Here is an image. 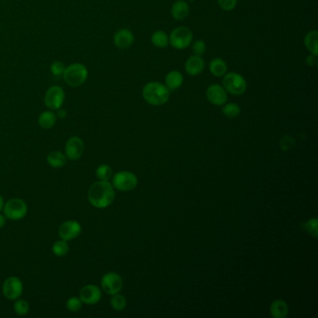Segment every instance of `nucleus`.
<instances>
[{"instance_id":"33","label":"nucleus","mask_w":318,"mask_h":318,"mask_svg":"<svg viewBox=\"0 0 318 318\" xmlns=\"http://www.w3.org/2000/svg\"><path fill=\"white\" fill-rule=\"evenodd\" d=\"M305 230H307L313 237H317V220L313 218L308 221L305 224Z\"/></svg>"},{"instance_id":"2","label":"nucleus","mask_w":318,"mask_h":318,"mask_svg":"<svg viewBox=\"0 0 318 318\" xmlns=\"http://www.w3.org/2000/svg\"><path fill=\"white\" fill-rule=\"evenodd\" d=\"M169 89L160 82H149L143 88V97L149 105L162 106L169 100Z\"/></svg>"},{"instance_id":"32","label":"nucleus","mask_w":318,"mask_h":318,"mask_svg":"<svg viewBox=\"0 0 318 318\" xmlns=\"http://www.w3.org/2000/svg\"><path fill=\"white\" fill-rule=\"evenodd\" d=\"M217 3L221 7V10L231 11L237 5V0H217Z\"/></svg>"},{"instance_id":"7","label":"nucleus","mask_w":318,"mask_h":318,"mask_svg":"<svg viewBox=\"0 0 318 318\" xmlns=\"http://www.w3.org/2000/svg\"><path fill=\"white\" fill-rule=\"evenodd\" d=\"M138 180L136 175L128 171H121L113 175L112 185L116 190L130 191L136 188Z\"/></svg>"},{"instance_id":"25","label":"nucleus","mask_w":318,"mask_h":318,"mask_svg":"<svg viewBox=\"0 0 318 318\" xmlns=\"http://www.w3.org/2000/svg\"><path fill=\"white\" fill-rule=\"evenodd\" d=\"M95 175L98 180L102 181H108L113 176V170L108 164H102L98 166L95 171Z\"/></svg>"},{"instance_id":"4","label":"nucleus","mask_w":318,"mask_h":318,"mask_svg":"<svg viewBox=\"0 0 318 318\" xmlns=\"http://www.w3.org/2000/svg\"><path fill=\"white\" fill-rule=\"evenodd\" d=\"M222 84L226 92L233 95H241L246 92L247 87L246 80L242 75L235 72L226 73L223 76Z\"/></svg>"},{"instance_id":"18","label":"nucleus","mask_w":318,"mask_h":318,"mask_svg":"<svg viewBox=\"0 0 318 318\" xmlns=\"http://www.w3.org/2000/svg\"><path fill=\"white\" fill-rule=\"evenodd\" d=\"M271 315L274 318L287 317L288 314V305L283 300H276L272 303L270 308Z\"/></svg>"},{"instance_id":"5","label":"nucleus","mask_w":318,"mask_h":318,"mask_svg":"<svg viewBox=\"0 0 318 318\" xmlns=\"http://www.w3.org/2000/svg\"><path fill=\"white\" fill-rule=\"evenodd\" d=\"M192 39L193 34L190 28L186 26H180L171 32L169 43L171 46L176 50H184L190 46Z\"/></svg>"},{"instance_id":"8","label":"nucleus","mask_w":318,"mask_h":318,"mask_svg":"<svg viewBox=\"0 0 318 318\" xmlns=\"http://www.w3.org/2000/svg\"><path fill=\"white\" fill-rule=\"evenodd\" d=\"M66 93L63 88L54 85L48 89L45 97H44V103L45 106L51 110H58L62 108L63 104L65 102Z\"/></svg>"},{"instance_id":"11","label":"nucleus","mask_w":318,"mask_h":318,"mask_svg":"<svg viewBox=\"0 0 318 318\" xmlns=\"http://www.w3.org/2000/svg\"><path fill=\"white\" fill-rule=\"evenodd\" d=\"M82 225L76 221H67L62 223L58 229V235L65 241H71L82 233Z\"/></svg>"},{"instance_id":"9","label":"nucleus","mask_w":318,"mask_h":318,"mask_svg":"<svg viewBox=\"0 0 318 318\" xmlns=\"http://www.w3.org/2000/svg\"><path fill=\"white\" fill-rule=\"evenodd\" d=\"M101 286L105 292L112 296L122 290L123 287V278L116 272H108L102 277Z\"/></svg>"},{"instance_id":"20","label":"nucleus","mask_w":318,"mask_h":318,"mask_svg":"<svg viewBox=\"0 0 318 318\" xmlns=\"http://www.w3.org/2000/svg\"><path fill=\"white\" fill-rule=\"evenodd\" d=\"M47 162L53 168H62L67 163L66 154L62 153L61 151H51L47 157Z\"/></svg>"},{"instance_id":"6","label":"nucleus","mask_w":318,"mask_h":318,"mask_svg":"<svg viewBox=\"0 0 318 318\" xmlns=\"http://www.w3.org/2000/svg\"><path fill=\"white\" fill-rule=\"evenodd\" d=\"M27 205L26 202L20 198H12L4 205L3 212L7 218L10 221H20L27 214Z\"/></svg>"},{"instance_id":"28","label":"nucleus","mask_w":318,"mask_h":318,"mask_svg":"<svg viewBox=\"0 0 318 318\" xmlns=\"http://www.w3.org/2000/svg\"><path fill=\"white\" fill-rule=\"evenodd\" d=\"M110 304H111V306H112L114 310H116V311H123L126 307L127 302H126V299H125L123 295H121V294L117 293L115 295H112V297L110 300Z\"/></svg>"},{"instance_id":"34","label":"nucleus","mask_w":318,"mask_h":318,"mask_svg":"<svg viewBox=\"0 0 318 318\" xmlns=\"http://www.w3.org/2000/svg\"><path fill=\"white\" fill-rule=\"evenodd\" d=\"M65 69H66V67H65L64 63H62V62L56 61L51 64V73H52L53 75H55V76L63 75V73L65 71Z\"/></svg>"},{"instance_id":"10","label":"nucleus","mask_w":318,"mask_h":318,"mask_svg":"<svg viewBox=\"0 0 318 318\" xmlns=\"http://www.w3.org/2000/svg\"><path fill=\"white\" fill-rule=\"evenodd\" d=\"M3 294L6 299L10 301H15L22 296L24 291V285L20 278L16 276H10L7 278L3 284Z\"/></svg>"},{"instance_id":"27","label":"nucleus","mask_w":318,"mask_h":318,"mask_svg":"<svg viewBox=\"0 0 318 318\" xmlns=\"http://www.w3.org/2000/svg\"><path fill=\"white\" fill-rule=\"evenodd\" d=\"M69 252V246L67 241L60 239L52 246V253L57 256H64Z\"/></svg>"},{"instance_id":"26","label":"nucleus","mask_w":318,"mask_h":318,"mask_svg":"<svg viewBox=\"0 0 318 318\" xmlns=\"http://www.w3.org/2000/svg\"><path fill=\"white\" fill-rule=\"evenodd\" d=\"M222 113L225 115L227 118H234L240 115L241 108L237 104L229 103V104H226L225 106L222 108Z\"/></svg>"},{"instance_id":"29","label":"nucleus","mask_w":318,"mask_h":318,"mask_svg":"<svg viewBox=\"0 0 318 318\" xmlns=\"http://www.w3.org/2000/svg\"><path fill=\"white\" fill-rule=\"evenodd\" d=\"M13 309L18 315H26L29 312V303L26 302V300H21L17 299L15 300V303L13 304Z\"/></svg>"},{"instance_id":"14","label":"nucleus","mask_w":318,"mask_h":318,"mask_svg":"<svg viewBox=\"0 0 318 318\" xmlns=\"http://www.w3.org/2000/svg\"><path fill=\"white\" fill-rule=\"evenodd\" d=\"M206 98L208 101L215 106H223L228 100V93L223 86L218 84H213L206 90Z\"/></svg>"},{"instance_id":"1","label":"nucleus","mask_w":318,"mask_h":318,"mask_svg":"<svg viewBox=\"0 0 318 318\" xmlns=\"http://www.w3.org/2000/svg\"><path fill=\"white\" fill-rule=\"evenodd\" d=\"M115 199V190L108 181L99 180L90 187L88 191V200L90 204L98 209L107 208Z\"/></svg>"},{"instance_id":"37","label":"nucleus","mask_w":318,"mask_h":318,"mask_svg":"<svg viewBox=\"0 0 318 318\" xmlns=\"http://www.w3.org/2000/svg\"><path fill=\"white\" fill-rule=\"evenodd\" d=\"M6 224V216L5 215H1L0 214V230L5 226Z\"/></svg>"},{"instance_id":"15","label":"nucleus","mask_w":318,"mask_h":318,"mask_svg":"<svg viewBox=\"0 0 318 318\" xmlns=\"http://www.w3.org/2000/svg\"><path fill=\"white\" fill-rule=\"evenodd\" d=\"M133 32L129 29H121L114 35V43L120 49H127L133 45Z\"/></svg>"},{"instance_id":"21","label":"nucleus","mask_w":318,"mask_h":318,"mask_svg":"<svg viewBox=\"0 0 318 318\" xmlns=\"http://www.w3.org/2000/svg\"><path fill=\"white\" fill-rule=\"evenodd\" d=\"M318 32L316 30L309 32L304 38V44L313 55H318Z\"/></svg>"},{"instance_id":"3","label":"nucleus","mask_w":318,"mask_h":318,"mask_svg":"<svg viewBox=\"0 0 318 318\" xmlns=\"http://www.w3.org/2000/svg\"><path fill=\"white\" fill-rule=\"evenodd\" d=\"M64 81L71 87H80L85 83L88 77V70L84 65L75 63L66 67L63 73Z\"/></svg>"},{"instance_id":"24","label":"nucleus","mask_w":318,"mask_h":318,"mask_svg":"<svg viewBox=\"0 0 318 318\" xmlns=\"http://www.w3.org/2000/svg\"><path fill=\"white\" fill-rule=\"evenodd\" d=\"M151 42L154 46L158 48H166L169 44V36L164 31H156L151 36Z\"/></svg>"},{"instance_id":"12","label":"nucleus","mask_w":318,"mask_h":318,"mask_svg":"<svg viewBox=\"0 0 318 318\" xmlns=\"http://www.w3.org/2000/svg\"><path fill=\"white\" fill-rule=\"evenodd\" d=\"M65 150L67 159L77 161L82 157L84 152V142L81 137L73 136L67 140Z\"/></svg>"},{"instance_id":"35","label":"nucleus","mask_w":318,"mask_h":318,"mask_svg":"<svg viewBox=\"0 0 318 318\" xmlns=\"http://www.w3.org/2000/svg\"><path fill=\"white\" fill-rule=\"evenodd\" d=\"M306 64L310 67L314 66L316 64V55H313L312 53L310 55H308L307 58H306Z\"/></svg>"},{"instance_id":"16","label":"nucleus","mask_w":318,"mask_h":318,"mask_svg":"<svg viewBox=\"0 0 318 318\" xmlns=\"http://www.w3.org/2000/svg\"><path fill=\"white\" fill-rule=\"evenodd\" d=\"M204 68H205V61L199 55L190 57L185 64L186 72L190 76L199 75L203 72Z\"/></svg>"},{"instance_id":"31","label":"nucleus","mask_w":318,"mask_h":318,"mask_svg":"<svg viewBox=\"0 0 318 318\" xmlns=\"http://www.w3.org/2000/svg\"><path fill=\"white\" fill-rule=\"evenodd\" d=\"M205 50H206V45H205V41L198 39L192 44V51L194 52L195 55H199V56L203 55L205 53Z\"/></svg>"},{"instance_id":"19","label":"nucleus","mask_w":318,"mask_h":318,"mask_svg":"<svg viewBox=\"0 0 318 318\" xmlns=\"http://www.w3.org/2000/svg\"><path fill=\"white\" fill-rule=\"evenodd\" d=\"M183 75L180 71H171L165 77V86L169 90H175L183 84Z\"/></svg>"},{"instance_id":"17","label":"nucleus","mask_w":318,"mask_h":318,"mask_svg":"<svg viewBox=\"0 0 318 318\" xmlns=\"http://www.w3.org/2000/svg\"><path fill=\"white\" fill-rule=\"evenodd\" d=\"M171 13L175 20H184L190 13V7L184 0L176 1L174 2V5L172 6Z\"/></svg>"},{"instance_id":"30","label":"nucleus","mask_w":318,"mask_h":318,"mask_svg":"<svg viewBox=\"0 0 318 318\" xmlns=\"http://www.w3.org/2000/svg\"><path fill=\"white\" fill-rule=\"evenodd\" d=\"M83 303L80 297H71L68 299L67 302V308L68 311H70L72 313H77L82 307Z\"/></svg>"},{"instance_id":"36","label":"nucleus","mask_w":318,"mask_h":318,"mask_svg":"<svg viewBox=\"0 0 318 318\" xmlns=\"http://www.w3.org/2000/svg\"><path fill=\"white\" fill-rule=\"evenodd\" d=\"M57 116L59 117V118H66V116H67V111L65 110V109H58V113H57Z\"/></svg>"},{"instance_id":"13","label":"nucleus","mask_w":318,"mask_h":318,"mask_svg":"<svg viewBox=\"0 0 318 318\" xmlns=\"http://www.w3.org/2000/svg\"><path fill=\"white\" fill-rule=\"evenodd\" d=\"M102 291L96 285L84 286L80 291V299L82 303L87 305H94L100 302Z\"/></svg>"},{"instance_id":"22","label":"nucleus","mask_w":318,"mask_h":318,"mask_svg":"<svg viewBox=\"0 0 318 318\" xmlns=\"http://www.w3.org/2000/svg\"><path fill=\"white\" fill-rule=\"evenodd\" d=\"M57 116L52 111H43L38 117V124L41 128L51 129L56 123Z\"/></svg>"},{"instance_id":"23","label":"nucleus","mask_w":318,"mask_h":318,"mask_svg":"<svg viewBox=\"0 0 318 318\" xmlns=\"http://www.w3.org/2000/svg\"><path fill=\"white\" fill-rule=\"evenodd\" d=\"M209 69L212 73V75H214L215 77H223L227 73V65L225 62L223 61L221 58H215L210 62L209 65Z\"/></svg>"},{"instance_id":"38","label":"nucleus","mask_w":318,"mask_h":318,"mask_svg":"<svg viewBox=\"0 0 318 318\" xmlns=\"http://www.w3.org/2000/svg\"><path fill=\"white\" fill-rule=\"evenodd\" d=\"M4 200H3V197L2 195L0 194V212L3 210V207H4Z\"/></svg>"}]
</instances>
